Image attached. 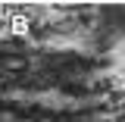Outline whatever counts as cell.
Here are the masks:
<instances>
[{
  "label": "cell",
  "mask_w": 125,
  "mask_h": 122,
  "mask_svg": "<svg viewBox=\"0 0 125 122\" xmlns=\"http://www.w3.org/2000/svg\"><path fill=\"white\" fill-rule=\"evenodd\" d=\"M116 122H125V113H122V116H116Z\"/></svg>",
  "instance_id": "6da1fadb"
}]
</instances>
